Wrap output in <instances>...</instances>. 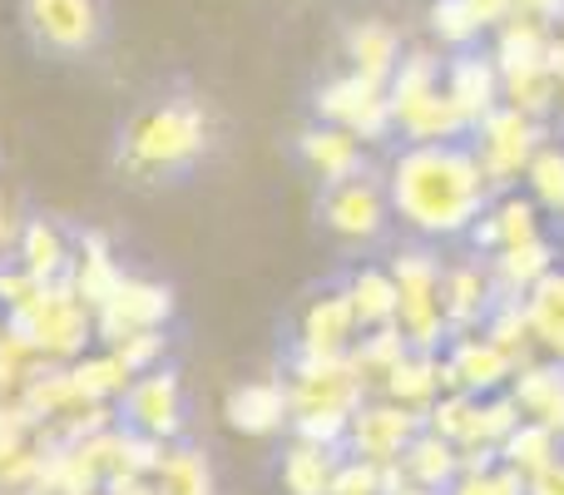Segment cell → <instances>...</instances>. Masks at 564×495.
<instances>
[{"label":"cell","instance_id":"f1b7e54d","mask_svg":"<svg viewBox=\"0 0 564 495\" xmlns=\"http://www.w3.org/2000/svg\"><path fill=\"white\" fill-rule=\"evenodd\" d=\"M431 30H436L446 45H456V50L480 45V35H486V25L470 15L466 0H436V6H431Z\"/></svg>","mask_w":564,"mask_h":495},{"label":"cell","instance_id":"836d02e7","mask_svg":"<svg viewBox=\"0 0 564 495\" xmlns=\"http://www.w3.org/2000/svg\"><path fill=\"white\" fill-rule=\"evenodd\" d=\"M466 6L486 30L500 25V20H516V0H466Z\"/></svg>","mask_w":564,"mask_h":495},{"label":"cell","instance_id":"9a60e30c","mask_svg":"<svg viewBox=\"0 0 564 495\" xmlns=\"http://www.w3.org/2000/svg\"><path fill=\"white\" fill-rule=\"evenodd\" d=\"M441 85H446V95L456 99V109L470 125H480L490 109H500V65L480 45L456 50L446 60V69H441Z\"/></svg>","mask_w":564,"mask_h":495},{"label":"cell","instance_id":"484cf974","mask_svg":"<svg viewBox=\"0 0 564 495\" xmlns=\"http://www.w3.org/2000/svg\"><path fill=\"white\" fill-rule=\"evenodd\" d=\"M154 486L164 495H218L208 456L194 446H184V441L164 446V456H159V466H154Z\"/></svg>","mask_w":564,"mask_h":495},{"label":"cell","instance_id":"5b68a950","mask_svg":"<svg viewBox=\"0 0 564 495\" xmlns=\"http://www.w3.org/2000/svg\"><path fill=\"white\" fill-rule=\"evenodd\" d=\"M6 332L25 337L45 362L65 367V362L85 357L89 342H95V312L75 298L69 282H45V288H35V298L6 312Z\"/></svg>","mask_w":564,"mask_h":495},{"label":"cell","instance_id":"d4e9b609","mask_svg":"<svg viewBox=\"0 0 564 495\" xmlns=\"http://www.w3.org/2000/svg\"><path fill=\"white\" fill-rule=\"evenodd\" d=\"M69 377H75L79 397H85L89 407H115V401L124 397V387L134 381V372L109 347H99V352H85V357L69 362Z\"/></svg>","mask_w":564,"mask_h":495},{"label":"cell","instance_id":"cb8c5ba5","mask_svg":"<svg viewBox=\"0 0 564 495\" xmlns=\"http://www.w3.org/2000/svg\"><path fill=\"white\" fill-rule=\"evenodd\" d=\"M525 327L530 337L545 342L550 357L564 362V268L560 262L525 292Z\"/></svg>","mask_w":564,"mask_h":495},{"label":"cell","instance_id":"f546056e","mask_svg":"<svg viewBox=\"0 0 564 495\" xmlns=\"http://www.w3.org/2000/svg\"><path fill=\"white\" fill-rule=\"evenodd\" d=\"M446 495H530V481L496 461L486 471H460V481Z\"/></svg>","mask_w":564,"mask_h":495},{"label":"cell","instance_id":"d6a6232c","mask_svg":"<svg viewBox=\"0 0 564 495\" xmlns=\"http://www.w3.org/2000/svg\"><path fill=\"white\" fill-rule=\"evenodd\" d=\"M35 288H45V282L30 278L15 258H0V312H15L25 298H35Z\"/></svg>","mask_w":564,"mask_h":495},{"label":"cell","instance_id":"44dd1931","mask_svg":"<svg viewBox=\"0 0 564 495\" xmlns=\"http://www.w3.org/2000/svg\"><path fill=\"white\" fill-rule=\"evenodd\" d=\"M119 278H124V268L115 262V248H109L105 234H85L75 244V268H69V288H75V298L85 302L89 312L105 308V298L119 288Z\"/></svg>","mask_w":564,"mask_h":495},{"label":"cell","instance_id":"7402d4cb","mask_svg":"<svg viewBox=\"0 0 564 495\" xmlns=\"http://www.w3.org/2000/svg\"><path fill=\"white\" fill-rule=\"evenodd\" d=\"M337 466H341V451L312 446V441L292 437L288 446H282V461H278L282 495H332Z\"/></svg>","mask_w":564,"mask_h":495},{"label":"cell","instance_id":"5bb4252c","mask_svg":"<svg viewBox=\"0 0 564 495\" xmlns=\"http://www.w3.org/2000/svg\"><path fill=\"white\" fill-rule=\"evenodd\" d=\"M297 164L327 189V184H341V179H357L361 169H371V159L357 134L317 119V125H307L297 134Z\"/></svg>","mask_w":564,"mask_h":495},{"label":"cell","instance_id":"d6986e66","mask_svg":"<svg viewBox=\"0 0 564 495\" xmlns=\"http://www.w3.org/2000/svg\"><path fill=\"white\" fill-rule=\"evenodd\" d=\"M341 288H347L361 332L397 327V278H391L387 262H371V258L351 262V268L341 272Z\"/></svg>","mask_w":564,"mask_h":495},{"label":"cell","instance_id":"ffe728a7","mask_svg":"<svg viewBox=\"0 0 564 495\" xmlns=\"http://www.w3.org/2000/svg\"><path fill=\"white\" fill-rule=\"evenodd\" d=\"M397 471H401V486H421V491L446 495L460 481V451L426 427L406 451H401Z\"/></svg>","mask_w":564,"mask_h":495},{"label":"cell","instance_id":"4dcf8cb0","mask_svg":"<svg viewBox=\"0 0 564 495\" xmlns=\"http://www.w3.org/2000/svg\"><path fill=\"white\" fill-rule=\"evenodd\" d=\"M109 352H115V357L124 362L134 377H144V372L164 367V357H169V327H164V332H134V337L115 342Z\"/></svg>","mask_w":564,"mask_h":495},{"label":"cell","instance_id":"7c38bea8","mask_svg":"<svg viewBox=\"0 0 564 495\" xmlns=\"http://www.w3.org/2000/svg\"><path fill=\"white\" fill-rule=\"evenodd\" d=\"M361 327L351 298L341 288V278L332 288H322L307 308L297 312V337H292V357H347L357 347Z\"/></svg>","mask_w":564,"mask_h":495},{"label":"cell","instance_id":"8d00e7d4","mask_svg":"<svg viewBox=\"0 0 564 495\" xmlns=\"http://www.w3.org/2000/svg\"><path fill=\"white\" fill-rule=\"evenodd\" d=\"M15 234H20V224L6 214V198H0V252H6V248H15Z\"/></svg>","mask_w":564,"mask_h":495},{"label":"cell","instance_id":"ac0fdd59","mask_svg":"<svg viewBox=\"0 0 564 495\" xmlns=\"http://www.w3.org/2000/svg\"><path fill=\"white\" fill-rule=\"evenodd\" d=\"M510 401L520 407V417L545 427L550 437L564 441V362H540V367H525L510 377Z\"/></svg>","mask_w":564,"mask_h":495},{"label":"cell","instance_id":"74e56055","mask_svg":"<svg viewBox=\"0 0 564 495\" xmlns=\"http://www.w3.org/2000/svg\"><path fill=\"white\" fill-rule=\"evenodd\" d=\"M0 332H6V312H0Z\"/></svg>","mask_w":564,"mask_h":495},{"label":"cell","instance_id":"ba28073f","mask_svg":"<svg viewBox=\"0 0 564 495\" xmlns=\"http://www.w3.org/2000/svg\"><path fill=\"white\" fill-rule=\"evenodd\" d=\"M312 115L322 125H337L347 134H357L361 144H377V139H391V99H387V85L367 75H337L312 95Z\"/></svg>","mask_w":564,"mask_h":495},{"label":"cell","instance_id":"7a4b0ae2","mask_svg":"<svg viewBox=\"0 0 564 495\" xmlns=\"http://www.w3.org/2000/svg\"><path fill=\"white\" fill-rule=\"evenodd\" d=\"M218 144L214 109L198 95H169L144 105L124 125L115 149V169L129 184H178Z\"/></svg>","mask_w":564,"mask_h":495},{"label":"cell","instance_id":"d590c367","mask_svg":"<svg viewBox=\"0 0 564 495\" xmlns=\"http://www.w3.org/2000/svg\"><path fill=\"white\" fill-rule=\"evenodd\" d=\"M105 495H164V491L154 486V476H115Z\"/></svg>","mask_w":564,"mask_h":495},{"label":"cell","instance_id":"9c48e42d","mask_svg":"<svg viewBox=\"0 0 564 495\" xmlns=\"http://www.w3.org/2000/svg\"><path fill=\"white\" fill-rule=\"evenodd\" d=\"M174 288L154 278H119V288L105 298V308L95 312V342L115 347V342L134 337V332H164L174 322Z\"/></svg>","mask_w":564,"mask_h":495},{"label":"cell","instance_id":"8992f818","mask_svg":"<svg viewBox=\"0 0 564 495\" xmlns=\"http://www.w3.org/2000/svg\"><path fill=\"white\" fill-rule=\"evenodd\" d=\"M20 30L40 55L85 60L109 35V0H20Z\"/></svg>","mask_w":564,"mask_h":495},{"label":"cell","instance_id":"4316f807","mask_svg":"<svg viewBox=\"0 0 564 495\" xmlns=\"http://www.w3.org/2000/svg\"><path fill=\"white\" fill-rule=\"evenodd\" d=\"M564 456V441L550 437L545 427H535V421H520L516 431H510L506 441H500V466L520 471V476H535V471H545L550 461Z\"/></svg>","mask_w":564,"mask_h":495},{"label":"cell","instance_id":"83f0119b","mask_svg":"<svg viewBox=\"0 0 564 495\" xmlns=\"http://www.w3.org/2000/svg\"><path fill=\"white\" fill-rule=\"evenodd\" d=\"M40 367H50L25 337L15 332H0V401H15L30 381L40 377Z\"/></svg>","mask_w":564,"mask_h":495},{"label":"cell","instance_id":"2e32d148","mask_svg":"<svg viewBox=\"0 0 564 495\" xmlns=\"http://www.w3.org/2000/svg\"><path fill=\"white\" fill-rule=\"evenodd\" d=\"M224 417L234 431L243 437H278L292 427V397L288 381H243V387L228 391Z\"/></svg>","mask_w":564,"mask_h":495},{"label":"cell","instance_id":"4fadbf2b","mask_svg":"<svg viewBox=\"0 0 564 495\" xmlns=\"http://www.w3.org/2000/svg\"><path fill=\"white\" fill-rule=\"evenodd\" d=\"M441 377L451 391L466 397H496L500 387H510L516 377V357L506 347H496L490 337L470 332V337H451V347L441 352Z\"/></svg>","mask_w":564,"mask_h":495},{"label":"cell","instance_id":"603a6c76","mask_svg":"<svg viewBox=\"0 0 564 495\" xmlns=\"http://www.w3.org/2000/svg\"><path fill=\"white\" fill-rule=\"evenodd\" d=\"M341 50H347L351 69L377 79V85H391V75H397V65H401V40L387 20H357V25L341 35Z\"/></svg>","mask_w":564,"mask_h":495},{"label":"cell","instance_id":"1f68e13d","mask_svg":"<svg viewBox=\"0 0 564 495\" xmlns=\"http://www.w3.org/2000/svg\"><path fill=\"white\" fill-rule=\"evenodd\" d=\"M530 184H535V194L545 198L550 214H564V154L560 149H540L535 159H530Z\"/></svg>","mask_w":564,"mask_h":495},{"label":"cell","instance_id":"3957f363","mask_svg":"<svg viewBox=\"0 0 564 495\" xmlns=\"http://www.w3.org/2000/svg\"><path fill=\"white\" fill-rule=\"evenodd\" d=\"M387 268L397 278V332L411 352L421 357H441L451 347V327H446V308H441V262L436 244H416L401 238L387 252Z\"/></svg>","mask_w":564,"mask_h":495},{"label":"cell","instance_id":"6da1fadb","mask_svg":"<svg viewBox=\"0 0 564 495\" xmlns=\"http://www.w3.org/2000/svg\"><path fill=\"white\" fill-rule=\"evenodd\" d=\"M387 198L397 228L416 244H466L470 228L496 204L486 164L470 139L446 144H401L387 164Z\"/></svg>","mask_w":564,"mask_h":495},{"label":"cell","instance_id":"52a82bcc","mask_svg":"<svg viewBox=\"0 0 564 495\" xmlns=\"http://www.w3.org/2000/svg\"><path fill=\"white\" fill-rule=\"evenodd\" d=\"M115 421L124 431H134V437L159 441V446L184 441V431H188V397H184L178 372L164 362V367L134 377L124 387V397L115 401Z\"/></svg>","mask_w":564,"mask_h":495},{"label":"cell","instance_id":"e0dca14e","mask_svg":"<svg viewBox=\"0 0 564 495\" xmlns=\"http://www.w3.org/2000/svg\"><path fill=\"white\" fill-rule=\"evenodd\" d=\"M10 258H15L35 282H65L69 268H75V244H69V234L55 224V218H20V234H15Z\"/></svg>","mask_w":564,"mask_h":495},{"label":"cell","instance_id":"30bf717a","mask_svg":"<svg viewBox=\"0 0 564 495\" xmlns=\"http://www.w3.org/2000/svg\"><path fill=\"white\" fill-rule=\"evenodd\" d=\"M470 144H476L480 164H486L496 194H510L520 174H530V159L540 154L535 144V125H530L525 109H490L476 129H470Z\"/></svg>","mask_w":564,"mask_h":495},{"label":"cell","instance_id":"277c9868","mask_svg":"<svg viewBox=\"0 0 564 495\" xmlns=\"http://www.w3.org/2000/svg\"><path fill=\"white\" fill-rule=\"evenodd\" d=\"M317 224L332 234V244H341L347 252H357V258L391 248L397 214H391V198H387V169L371 164L357 179L327 184L317 194Z\"/></svg>","mask_w":564,"mask_h":495},{"label":"cell","instance_id":"8fae6325","mask_svg":"<svg viewBox=\"0 0 564 495\" xmlns=\"http://www.w3.org/2000/svg\"><path fill=\"white\" fill-rule=\"evenodd\" d=\"M426 431V411H411L401 401H361L347 421V456L377 461V466H397L401 451Z\"/></svg>","mask_w":564,"mask_h":495},{"label":"cell","instance_id":"e575fe53","mask_svg":"<svg viewBox=\"0 0 564 495\" xmlns=\"http://www.w3.org/2000/svg\"><path fill=\"white\" fill-rule=\"evenodd\" d=\"M530 495H564V456L530 476Z\"/></svg>","mask_w":564,"mask_h":495}]
</instances>
